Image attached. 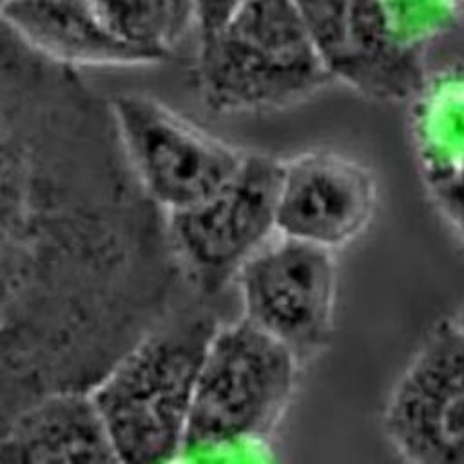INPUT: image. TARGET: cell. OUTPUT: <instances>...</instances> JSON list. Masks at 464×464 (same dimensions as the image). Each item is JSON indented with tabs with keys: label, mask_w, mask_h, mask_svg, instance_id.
Wrapping results in <instances>:
<instances>
[{
	"label": "cell",
	"mask_w": 464,
	"mask_h": 464,
	"mask_svg": "<svg viewBox=\"0 0 464 464\" xmlns=\"http://www.w3.org/2000/svg\"><path fill=\"white\" fill-rule=\"evenodd\" d=\"M455 321H457V323L460 324V328L464 330V308H462V310H460V314L455 317Z\"/></svg>",
	"instance_id": "ac0fdd59"
},
{
	"label": "cell",
	"mask_w": 464,
	"mask_h": 464,
	"mask_svg": "<svg viewBox=\"0 0 464 464\" xmlns=\"http://www.w3.org/2000/svg\"><path fill=\"white\" fill-rule=\"evenodd\" d=\"M410 102V136L422 179L464 169V67L428 74Z\"/></svg>",
	"instance_id": "4fadbf2b"
},
{
	"label": "cell",
	"mask_w": 464,
	"mask_h": 464,
	"mask_svg": "<svg viewBox=\"0 0 464 464\" xmlns=\"http://www.w3.org/2000/svg\"><path fill=\"white\" fill-rule=\"evenodd\" d=\"M382 426L395 453L417 464H464V330L440 321L388 397Z\"/></svg>",
	"instance_id": "ba28073f"
},
{
	"label": "cell",
	"mask_w": 464,
	"mask_h": 464,
	"mask_svg": "<svg viewBox=\"0 0 464 464\" xmlns=\"http://www.w3.org/2000/svg\"><path fill=\"white\" fill-rule=\"evenodd\" d=\"M4 2H7V0H0V5H2V4H4Z\"/></svg>",
	"instance_id": "ffe728a7"
},
{
	"label": "cell",
	"mask_w": 464,
	"mask_h": 464,
	"mask_svg": "<svg viewBox=\"0 0 464 464\" xmlns=\"http://www.w3.org/2000/svg\"><path fill=\"white\" fill-rule=\"evenodd\" d=\"M218 301L198 299L125 350L89 390L118 462L181 459L194 386Z\"/></svg>",
	"instance_id": "7a4b0ae2"
},
{
	"label": "cell",
	"mask_w": 464,
	"mask_h": 464,
	"mask_svg": "<svg viewBox=\"0 0 464 464\" xmlns=\"http://www.w3.org/2000/svg\"><path fill=\"white\" fill-rule=\"evenodd\" d=\"M395 34L406 45L424 49L450 33L462 9L455 0H379Z\"/></svg>",
	"instance_id": "9a60e30c"
},
{
	"label": "cell",
	"mask_w": 464,
	"mask_h": 464,
	"mask_svg": "<svg viewBox=\"0 0 464 464\" xmlns=\"http://www.w3.org/2000/svg\"><path fill=\"white\" fill-rule=\"evenodd\" d=\"M301 362L241 315L221 319L205 348L181 459L263 448L286 413Z\"/></svg>",
	"instance_id": "277c9868"
},
{
	"label": "cell",
	"mask_w": 464,
	"mask_h": 464,
	"mask_svg": "<svg viewBox=\"0 0 464 464\" xmlns=\"http://www.w3.org/2000/svg\"><path fill=\"white\" fill-rule=\"evenodd\" d=\"M196 82L219 114L285 109L332 83L294 0H246L199 34Z\"/></svg>",
	"instance_id": "3957f363"
},
{
	"label": "cell",
	"mask_w": 464,
	"mask_h": 464,
	"mask_svg": "<svg viewBox=\"0 0 464 464\" xmlns=\"http://www.w3.org/2000/svg\"><path fill=\"white\" fill-rule=\"evenodd\" d=\"M245 2L246 0H194L198 34L219 27Z\"/></svg>",
	"instance_id": "e0dca14e"
},
{
	"label": "cell",
	"mask_w": 464,
	"mask_h": 464,
	"mask_svg": "<svg viewBox=\"0 0 464 464\" xmlns=\"http://www.w3.org/2000/svg\"><path fill=\"white\" fill-rule=\"evenodd\" d=\"M74 69L0 56V435L188 301L165 212Z\"/></svg>",
	"instance_id": "6da1fadb"
},
{
	"label": "cell",
	"mask_w": 464,
	"mask_h": 464,
	"mask_svg": "<svg viewBox=\"0 0 464 464\" xmlns=\"http://www.w3.org/2000/svg\"><path fill=\"white\" fill-rule=\"evenodd\" d=\"M283 160L248 150L236 174L205 199L165 214L167 237L187 286L219 301L241 266L277 234Z\"/></svg>",
	"instance_id": "5b68a950"
},
{
	"label": "cell",
	"mask_w": 464,
	"mask_h": 464,
	"mask_svg": "<svg viewBox=\"0 0 464 464\" xmlns=\"http://www.w3.org/2000/svg\"><path fill=\"white\" fill-rule=\"evenodd\" d=\"M109 103L136 181L165 214L210 196L236 174L248 152L154 96L121 92Z\"/></svg>",
	"instance_id": "8992f818"
},
{
	"label": "cell",
	"mask_w": 464,
	"mask_h": 464,
	"mask_svg": "<svg viewBox=\"0 0 464 464\" xmlns=\"http://www.w3.org/2000/svg\"><path fill=\"white\" fill-rule=\"evenodd\" d=\"M0 20L36 54L65 67H130L160 60L121 40L96 0H7Z\"/></svg>",
	"instance_id": "8fae6325"
},
{
	"label": "cell",
	"mask_w": 464,
	"mask_h": 464,
	"mask_svg": "<svg viewBox=\"0 0 464 464\" xmlns=\"http://www.w3.org/2000/svg\"><path fill=\"white\" fill-rule=\"evenodd\" d=\"M332 82L375 102L411 100L428 78L422 49L406 45L379 0H294Z\"/></svg>",
	"instance_id": "9c48e42d"
},
{
	"label": "cell",
	"mask_w": 464,
	"mask_h": 464,
	"mask_svg": "<svg viewBox=\"0 0 464 464\" xmlns=\"http://www.w3.org/2000/svg\"><path fill=\"white\" fill-rule=\"evenodd\" d=\"M96 4L121 40L160 62L196 27L194 0H96Z\"/></svg>",
	"instance_id": "5bb4252c"
},
{
	"label": "cell",
	"mask_w": 464,
	"mask_h": 464,
	"mask_svg": "<svg viewBox=\"0 0 464 464\" xmlns=\"http://www.w3.org/2000/svg\"><path fill=\"white\" fill-rule=\"evenodd\" d=\"M377 203L373 174L335 150H308L283 160L277 234L337 250L359 237Z\"/></svg>",
	"instance_id": "30bf717a"
},
{
	"label": "cell",
	"mask_w": 464,
	"mask_h": 464,
	"mask_svg": "<svg viewBox=\"0 0 464 464\" xmlns=\"http://www.w3.org/2000/svg\"><path fill=\"white\" fill-rule=\"evenodd\" d=\"M455 2L459 4V7H460V9H464V0H455Z\"/></svg>",
	"instance_id": "d6986e66"
},
{
	"label": "cell",
	"mask_w": 464,
	"mask_h": 464,
	"mask_svg": "<svg viewBox=\"0 0 464 464\" xmlns=\"http://www.w3.org/2000/svg\"><path fill=\"white\" fill-rule=\"evenodd\" d=\"M239 315L308 362L330 341L335 315L334 250L272 236L234 279Z\"/></svg>",
	"instance_id": "52a82bcc"
},
{
	"label": "cell",
	"mask_w": 464,
	"mask_h": 464,
	"mask_svg": "<svg viewBox=\"0 0 464 464\" xmlns=\"http://www.w3.org/2000/svg\"><path fill=\"white\" fill-rule=\"evenodd\" d=\"M424 183L437 210L464 239V169L424 178Z\"/></svg>",
	"instance_id": "2e32d148"
},
{
	"label": "cell",
	"mask_w": 464,
	"mask_h": 464,
	"mask_svg": "<svg viewBox=\"0 0 464 464\" xmlns=\"http://www.w3.org/2000/svg\"><path fill=\"white\" fill-rule=\"evenodd\" d=\"M0 462H118L89 390L45 395L0 435Z\"/></svg>",
	"instance_id": "7c38bea8"
}]
</instances>
